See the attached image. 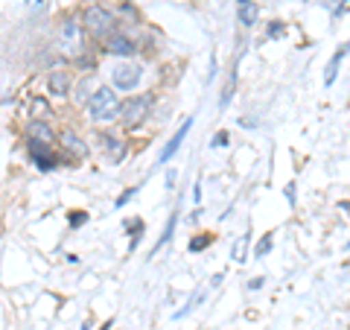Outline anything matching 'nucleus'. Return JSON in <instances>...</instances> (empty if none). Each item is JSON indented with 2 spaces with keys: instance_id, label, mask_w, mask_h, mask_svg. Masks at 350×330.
Masks as SVG:
<instances>
[{
  "instance_id": "18",
  "label": "nucleus",
  "mask_w": 350,
  "mask_h": 330,
  "mask_svg": "<svg viewBox=\"0 0 350 330\" xmlns=\"http://www.w3.org/2000/svg\"><path fill=\"white\" fill-rule=\"evenodd\" d=\"M283 32H286V27H283V21H271L269 29H266V38H280Z\"/></svg>"
},
{
  "instance_id": "14",
  "label": "nucleus",
  "mask_w": 350,
  "mask_h": 330,
  "mask_svg": "<svg viewBox=\"0 0 350 330\" xmlns=\"http://www.w3.org/2000/svg\"><path fill=\"white\" fill-rule=\"evenodd\" d=\"M257 6L254 3H243V6H239V24H243V27H254L257 24Z\"/></svg>"
},
{
  "instance_id": "11",
  "label": "nucleus",
  "mask_w": 350,
  "mask_h": 330,
  "mask_svg": "<svg viewBox=\"0 0 350 330\" xmlns=\"http://www.w3.org/2000/svg\"><path fill=\"white\" fill-rule=\"evenodd\" d=\"M345 56H347V44H342V47H338V50L333 53L330 64H327V73H324V85H333V82H336V73H338V68H342Z\"/></svg>"
},
{
  "instance_id": "2",
  "label": "nucleus",
  "mask_w": 350,
  "mask_h": 330,
  "mask_svg": "<svg viewBox=\"0 0 350 330\" xmlns=\"http://www.w3.org/2000/svg\"><path fill=\"white\" fill-rule=\"evenodd\" d=\"M88 112H91L94 120H117L120 114V97L114 94V88H96V91L88 97Z\"/></svg>"
},
{
  "instance_id": "1",
  "label": "nucleus",
  "mask_w": 350,
  "mask_h": 330,
  "mask_svg": "<svg viewBox=\"0 0 350 330\" xmlns=\"http://www.w3.org/2000/svg\"><path fill=\"white\" fill-rule=\"evenodd\" d=\"M82 29H88L94 38H100V41H108L111 36H117V18L108 12L105 6H88L85 12H82Z\"/></svg>"
},
{
  "instance_id": "23",
  "label": "nucleus",
  "mask_w": 350,
  "mask_h": 330,
  "mask_svg": "<svg viewBox=\"0 0 350 330\" xmlns=\"http://www.w3.org/2000/svg\"><path fill=\"white\" fill-rule=\"evenodd\" d=\"M207 246H211V237H193L190 240V251H202Z\"/></svg>"
},
{
  "instance_id": "10",
  "label": "nucleus",
  "mask_w": 350,
  "mask_h": 330,
  "mask_svg": "<svg viewBox=\"0 0 350 330\" xmlns=\"http://www.w3.org/2000/svg\"><path fill=\"white\" fill-rule=\"evenodd\" d=\"M103 44H105V47H103L105 53H114V56H126V59L135 56V50H137L135 41H129L126 36H111V38L103 41Z\"/></svg>"
},
{
  "instance_id": "13",
  "label": "nucleus",
  "mask_w": 350,
  "mask_h": 330,
  "mask_svg": "<svg viewBox=\"0 0 350 330\" xmlns=\"http://www.w3.org/2000/svg\"><path fill=\"white\" fill-rule=\"evenodd\" d=\"M175 223H178V211H172L170 214V219H167V228H163V234H161V240L155 243V249H152V255H158V251L163 249L172 240V231H175Z\"/></svg>"
},
{
  "instance_id": "31",
  "label": "nucleus",
  "mask_w": 350,
  "mask_h": 330,
  "mask_svg": "<svg viewBox=\"0 0 350 330\" xmlns=\"http://www.w3.org/2000/svg\"><path fill=\"white\" fill-rule=\"evenodd\" d=\"M111 325H114V318H108V322L103 325V330H111Z\"/></svg>"
},
{
  "instance_id": "15",
  "label": "nucleus",
  "mask_w": 350,
  "mask_h": 330,
  "mask_svg": "<svg viewBox=\"0 0 350 330\" xmlns=\"http://www.w3.org/2000/svg\"><path fill=\"white\" fill-rule=\"evenodd\" d=\"M234 91H237V71H231V76H228V85H225L222 97H219V108H228V105H231Z\"/></svg>"
},
{
  "instance_id": "22",
  "label": "nucleus",
  "mask_w": 350,
  "mask_h": 330,
  "mask_svg": "<svg viewBox=\"0 0 350 330\" xmlns=\"http://www.w3.org/2000/svg\"><path fill=\"white\" fill-rule=\"evenodd\" d=\"M70 228H79V225H85L88 223V214L85 211H70Z\"/></svg>"
},
{
  "instance_id": "28",
  "label": "nucleus",
  "mask_w": 350,
  "mask_h": 330,
  "mask_svg": "<svg viewBox=\"0 0 350 330\" xmlns=\"http://www.w3.org/2000/svg\"><path fill=\"white\" fill-rule=\"evenodd\" d=\"M222 281H225V275H222V272L213 275V278H211V287H219V283H222Z\"/></svg>"
},
{
  "instance_id": "17",
  "label": "nucleus",
  "mask_w": 350,
  "mask_h": 330,
  "mask_svg": "<svg viewBox=\"0 0 350 330\" xmlns=\"http://www.w3.org/2000/svg\"><path fill=\"white\" fill-rule=\"evenodd\" d=\"M248 234H243V237H239L237 240V243H234V251H231V257L237 260V263H245V255H248Z\"/></svg>"
},
{
  "instance_id": "3",
  "label": "nucleus",
  "mask_w": 350,
  "mask_h": 330,
  "mask_svg": "<svg viewBox=\"0 0 350 330\" xmlns=\"http://www.w3.org/2000/svg\"><path fill=\"white\" fill-rule=\"evenodd\" d=\"M59 47L64 56L70 59H82L85 56V29L76 18H68L59 29Z\"/></svg>"
},
{
  "instance_id": "5",
  "label": "nucleus",
  "mask_w": 350,
  "mask_h": 330,
  "mask_svg": "<svg viewBox=\"0 0 350 330\" xmlns=\"http://www.w3.org/2000/svg\"><path fill=\"white\" fill-rule=\"evenodd\" d=\"M140 76H144V71H140V64H131V62L117 64V68L111 71L114 88H120V91H131V88H137Z\"/></svg>"
},
{
  "instance_id": "30",
  "label": "nucleus",
  "mask_w": 350,
  "mask_h": 330,
  "mask_svg": "<svg viewBox=\"0 0 350 330\" xmlns=\"http://www.w3.org/2000/svg\"><path fill=\"white\" fill-rule=\"evenodd\" d=\"M260 287H262V278H254V281L248 283V290H260Z\"/></svg>"
},
{
  "instance_id": "6",
  "label": "nucleus",
  "mask_w": 350,
  "mask_h": 330,
  "mask_svg": "<svg viewBox=\"0 0 350 330\" xmlns=\"http://www.w3.org/2000/svg\"><path fill=\"white\" fill-rule=\"evenodd\" d=\"M29 152H32V164L41 170V173H50L59 167V158L50 152L47 144H36V140H29Z\"/></svg>"
},
{
  "instance_id": "29",
  "label": "nucleus",
  "mask_w": 350,
  "mask_h": 330,
  "mask_svg": "<svg viewBox=\"0 0 350 330\" xmlns=\"http://www.w3.org/2000/svg\"><path fill=\"white\" fill-rule=\"evenodd\" d=\"M239 126H243V129H245V126H248V129H254L257 123H254V120H245V117H239Z\"/></svg>"
},
{
  "instance_id": "24",
  "label": "nucleus",
  "mask_w": 350,
  "mask_h": 330,
  "mask_svg": "<svg viewBox=\"0 0 350 330\" xmlns=\"http://www.w3.org/2000/svg\"><path fill=\"white\" fill-rule=\"evenodd\" d=\"M140 231H144V219H135V223H131V234H135V240H131V249L140 243Z\"/></svg>"
},
{
  "instance_id": "27",
  "label": "nucleus",
  "mask_w": 350,
  "mask_h": 330,
  "mask_svg": "<svg viewBox=\"0 0 350 330\" xmlns=\"http://www.w3.org/2000/svg\"><path fill=\"white\" fill-rule=\"evenodd\" d=\"M286 199H289V205H295V181L286 184Z\"/></svg>"
},
{
  "instance_id": "32",
  "label": "nucleus",
  "mask_w": 350,
  "mask_h": 330,
  "mask_svg": "<svg viewBox=\"0 0 350 330\" xmlns=\"http://www.w3.org/2000/svg\"><path fill=\"white\" fill-rule=\"evenodd\" d=\"M237 3H239V6H243V3H254V0H237Z\"/></svg>"
},
{
  "instance_id": "25",
  "label": "nucleus",
  "mask_w": 350,
  "mask_h": 330,
  "mask_svg": "<svg viewBox=\"0 0 350 330\" xmlns=\"http://www.w3.org/2000/svg\"><path fill=\"white\" fill-rule=\"evenodd\" d=\"M216 79V56H211V73H207V82Z\"/></svg>"
},
{
  "instance_id": "7",
  "label": "nucleus",
  "mask_w": 350,
  "mask_h": 330,
  "mask_svg": "<svg viewBox=\"0 0 350 330\" xmlns=\"http://www.w3.org/2000/svg\"><path fill=\"white\" fill-rule=\"evenodd\" d=\"M190 129H193V117H187V120H184V123H181V129L178 131H175V135L170 138V144L167 147H163L161 149V155H158V161L161 164H167L172 155H175V152H178L181 149V144H184V138H187L190 135Z\"/></svg>"
},
{
  "instance_id": "9",
  "label": "nucleus",
  "mask_w": 350,
  "mask_h": 330,
  "mask_svg": "<svg viewBox=\"0 0 350 330\" xmlns=\"http://www.w3.org/2000/svg\"><path fill=\"white\" fill-rule=\"evenodd\" d=\"M103 149H105L108 161H111V164H120V161L126 158L129 144H126V140H120V138H114V135H105V138H103Z\"/></svg>"
},
{
  "instance_id": "16",
  "label": "nucleus",
  "mask_w": 350,
  "mask_h": 330,
  "mask_svg": "<svg viewBox=\"0 0 350 330\" xmlns=\"http://www.w3.org/2000/svg\"><path fill=\"white\" fill-rule=\"evenodd\" d=\"M62 144H64V147H68V149L73 152V155H79V158H85V152H88V149H85V144H82V140H79V138H76V135H73V131H68V135H64V138H62Z\"/></svg>"
},
{
  "instance_id": "20",
  "label": "nucleus",
  "mask_w": 350,
  "mask_h": 330,
  "mask_svg": "<svg viewBox=\"0 0 350 330\" xmlns=\"http://www.w3.org/2000/svg\"><path fill=\"white\" fill-rule=\"evenodd\" d=\"M269 251H271V237L266 234V237H262L260 243H257V251H254V257H266Z\"/></svg>"
},
{
  "instance_id": "4",
  "label": "nucleus",
  "mask_w": 350,
  "mask_h": 330,
  "mask_svg": "<svg viewBox=\"0 0 350 330\" xmlns=\"http://www.w3.org/2000/svg\"><path fill=\"white\" fill-rule=\"evenodd\" d=\"M149 112H152V97L144 94V97H131V100L120 103V114L117 117L126 123V129H135L149 117Z\"/></svg>"
},
{
  "instance_id": "19",
  "label": "nucleus",
  "mask_w": 350,
  "mask_h": 330,
  "mask_svg": "<svg viewBox=\"0 0 350 330\" xmlns=\"http://www.w3.org/2000/svg\"><path fill=\"white\" fill-rule=\"evenodd\" d=\"M228 144H231V135H228L225 129H222V131H216L213 140H211V147H213V149H219V147H228Z\"/></svg>"
},
{
  "instance_id": "21",
  "label": "nucleus",
  "mask_w": 350,
  "mask_h": 330,
  "mask_svg": "<svg viewBox=\"0 0 350 330\" xmlns=\"http://www.w3.org/2000/svg\"><path fill=\"white\" fill-rule=\"evenodd\" d=\"M137 193V187H129V190H123V193H120L117 196V202H114V207H117V211H120V207H126V202L131 199V196H135Z\"/></svg>"
},
{
  "instance_id": "8",
  "label": "nucleus",
  "mask_w": 350,
  "mask_h": 330,
  "mask_svg": "<svg viewBox=\"0 0 350 330\" xmlns=\"http://www.w3.org/2000/svg\"><path fill=\"white\" fill-rule=\"evenodd\" d=\"M27 135H29V140H36V144H47V147H53V140H56V131L44 123V120H32V123L27 126Z\"/></svg>"
},
{
  "instance_id": "26",
  "label": "nucleus",
  "mask_w": 350,
  "mask_h": 330,
  "mask_svg": "<svg viewBox=\"0 0 350 330\" xmlns=\"http://www.w3.org/2000/svg\"><path fill=\"white\" fill-rule=\"evenodd\" d=\"M175 179H178V175L170 170V173H167V190H175Z\"/></svg>"
},
{
  "instance_id": "12",
  "label": "nucleus",
  "mask_w": 350,
  "mask_h": 330,
  "mask_svg": "<svg viewBox=\"0 0 350 330\" xmlns=\"http://www.w3.org/2000/svg\"><path fill=\"white\" fill-rule=\"evenodd\" d=\"M50 91L53 94H68L70 91V76L64 73V71H56V73H50Z\"/></svg>"
}]
</instances>
